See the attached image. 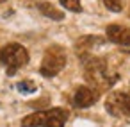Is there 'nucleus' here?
I'll return each mask as SVG.
<instances>
[{
    "label": "nucleus",
    "mask_w": 130,
    "mask_h": 127,
    "mask_svg": "<svg viewBox=\"0 0 130 127\" xmlns=\"http://www.w3.org/2000/svg\"><path fill=\"white\" fill-rule=\"evenodd\" d=\"M105 109L112 116H130V93H110L105 100Z\"/></svg>",
    "instance_id": "obj_5"
},
{
    "label": "nucleus",
    "mask_w": 130,
    "mask_h": 127,
    "mask_svg": "<svg viewBox=\"0 0 130 127\" xmlns=\"http://www.w3.org/2000/svg\"><path fill=\"white\" fill-rule=\"evenodd\" d=\"M0 63L7 68L9 75H13L16 70L23 68L29 63V52L20 43H9L0 50Z\"/></svg>",
    "instance_id": "obj_2"
},
{
    "label": "nucleus",
    "mask_w": 130,
    "mask_h": 127,
    "mask_svg": "<svg viewBox=\"0 0 130 127\" xmlns=\"http://www.w3.org/2000/svg\"><path fill=\"white\" fill-rule=\"evenodd\" d=\"M86 77L96 90H107V88H110L118 81V75H110L107 72V66H105V63L102 59H93V61L87 63Z\"/></svg>",
    "instance_id": "obj_3"
},
{
    "label": "nucleus",
    "mask_w": 130,
    "mask_h": 127,
    "mask_svg": "<svg viewBox=\"0 0 130 127\" xmlns=\"http://www.w3.org/2000/svg\"><path fill=\"white\" fill-rule=\"evenodd\" d=\"M103 4L109 11L112 13H119L123 9V0H103Z\"/></svg>",
    "instance_id": "obj_10"
},
{
    "label": "nucleus",
    "mask_w": 130,
    "mask_h": 127,
    "mask_svg": "<svg viewBox=\"0 0 130 127\" xmlns=\"http://www.w3.org/2000/svg\"><path fill=\"white\" fill-rule=\"evenodd\" d=\"M2 2H6V0H0V4H2Z\"/></svg>",
    "instance_id": "obj_12"
},
{
    "label": "nucleus",
    "mask_w": 130,
    "mask_h": 127,
    "mask_svg": "<svg viewBox=\"0 0 130 127\" xmlns=\"http://www.w3.org/2000/svg\"><path fill=\"white\" fill-rule=\"evenodd\" d=\"M16 88H18L22 93H30V91L36 90V84H34V82H18Z\"/></svg>",
    "instance_id": "obj_11"
},
{
    "label": "nucleus",
    "mask_w": 130,
    "mask_h": 127,
    "mask_svg": "<svg viewBox=\"0 0 130 127\" xmlns=\"http://www.w3.org/2000/svg\"><path fill=\"white\" fill-rule=\"evenodd\" d=\"M61 6L66 7L68 11H73V13H80L82 11L80 0H61Z\"/></svg>",
    "instance_id": "obj_9"
},
{
    "label": "nucleus",
    "mask_w": 130,
    "mask_h": 127,
    "mask_svg": "<svg viewBox=\"0 0 130 127\" xmlns=\"http://www.w3.org/2000/svg\"><path fill=\"white\" fill-rule=\"evenodd\" d=\"M70 113L64 107H52L48 111H38L22 120V127H64Z\"/></svg>",
    "instance_id": "obj_1"
},
{
    "label": "nucleus",
    "mask_w": 130,
    "mask_h": 127,
    "mask_svg": "<svg viewBox=\"0 0 130 127\" xmlns=\"http://www.w3.org/2000/svg\"><path fill=\"white\" fill-rule=\"evenodd\" d=\"M107 40L116 43V45H121V47H130V29L128 27H123V25H109L107 31Z\"/></svg>",
    "instance_id": "obj_7"
},
{
    "label": "nucleus",
    "mask_w": 130,
    "mask_h": 127,
    "mask_svg": "<svg viewBox=\"0 0 130 127\" xmlns=\"http://www.w3.org/2000/svg\"><path fill=\"white\" fill-rule=\"evenodd\" d=\"M66 66V52L59 45H52L45 50L43 61H41V75L45 77H55L62 68Z\"/></svg>",
    "instance_id": "obj_4"
},
{
    "label": "nucleus",
    "mask_w": 130,
    "mask_h": 127,
    "mask_svg": "<svg viewBox=\"0 0 130 127\" xmlns=\"http://www.w3.org/2000/svg\"><path fill=\"white\" fill-rule=\"evenodd\" d=\"M39 11L45 15V16H48V18H52V20H62L64 18V13L62 11H59L54 4H50V2H41L39 6Z\"/></svg>",
    "instance_id": "obj_8"
},
{
    "label": "nucleus",
    "mask_w": 130,
    "mask_h": 127,
    "mask_svg": "<svg viewBox=\"0 0 130 127\" xmlns=\"http://www.w3.org/2000/svg\"><path fill=\"white\" fill-rule=\"evenodd\" d=\"M96 100H98V91L93 90V88H89V86H78L77 91H75V95H73V106L78 107V109L89 107Z\"/></svg>",
    "instance_id": "obj_6"
}]
</instances>
